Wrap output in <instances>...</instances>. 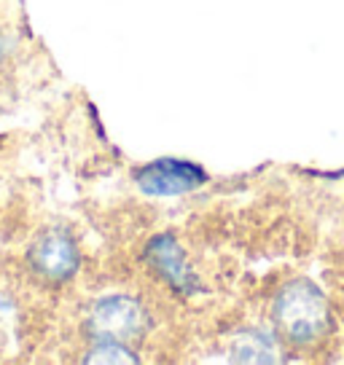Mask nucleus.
Listing matches in <instances>:
<instances>
[{"instance_id": "obj_1", "label": "nucleus", "mask_w": 344, "mask_h": 365, "mask_svg": "<svg viewBox=\"0 0 344 365\" xmlns=\"http://www.w3.org/2000/svg\"><path fill=\"white\" fill-rule=\"evenodd\" d=\"M275 319L293 344H310L328 328V301L312 282H290L275 301Z\"/></svg>"}, {"instance_id": "obj_2", "label": "nucleus", "mask_w": 344, "mask_h": 365, "mask_svg": "<svg viewBox=\"0 0 344 365\" xmlns=\"http://www.w3.org/2000/svg\"><path fill=\"white\" fill-rule=\"evenodd\" d=\"M89 333L94 339H111V341H126L135 339L146 328V312L135 298L111 296L97 301L89 314Z\"/></svg>"}, {"instance_id": "obj_3", "label": "nucleus", "mask_w": 344, "mask_h": 365, "mask_svg": "<svg viewBox=\"0 0 344 365\" xmlns=\"http://www.w3.org/2000/svg\"><path fill=\"white\" fill-rule=\"evenodd\" d=\"M135 180H138L140 191L148 196H178L205 185L207 175L194 161L156 159L138 170Z\"/></svg>"}, {"instance_id": "obj_4", "label": "nucleus", "mask_w": 344, "mask_h": 365, "mask_svg": "<svg viewBox=\"0 0 344 365\" xmlns=\"http://www.w3.org/2000/svg\"><path fill=\"white\" fill-rule=\"evenodd\" d=\"M30 263L35 272H41L49 279H68L79 269V250L76 242L70 240L65 231L51 228L35 240L30 250Z\"/></svg>"}, {"instance_id": "obj_5", "label": "nucleus", "mask_w": 344, "mask_h": 365, "mask_svg": "<svg viewBox=\"0 0 344 365\" xmlns=\"http://www.w3.org/2000/svg\"><path fill=\"white\" fill-rule=\"evenodd\" d=\"M148 261L172 287H178L183 293L196 290L194 272L188 269L183 250L178 247V242L172 240L170 234H159L148 242Z\"/></svg>"}, {"instance_id": "obj_6", "label": "nucleus", "mask_w": 344, "mask_h": 365, "mask_svg": "<svg viewBox=\"0 0 344 365\" xmlns=\"http://www.w3.org/2000/svg\"><path fill=\"white\" fill-rule=\"evenodd\" d=\"M231 357L240 360V363H272L275 354H272V344L266 336L261 333L245 331L234 339V346H231Z\"/></svg>"}, {"instance_id": "obj_7", "label": "nucleus", "mask_w": 344, "mask_h": 365, "mask_svg": "<svg viewBox=\"0 0 344 365\" xmlns=\"http://www.w3.org/2000/svg\"><path fill=\"white\" fill-rule=\"evenodd\" d=\"M86 363H135V354L126 352V346H121V341L103 339L86 354Z\"/></svg>"}]
</instances>
